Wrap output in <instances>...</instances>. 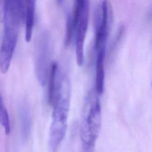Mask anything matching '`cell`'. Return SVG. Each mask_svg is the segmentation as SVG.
<instances>
[{
	"label": "cell",
	"instance_id": "1",
	"mask_svg": "<svg viewBox=\"0 0 152 152\" xmlns=\"http://www.w3.org/2000/svg\"><path fill=\"white\" fill-rule=\"evenodd\" d=\"M71 98V84L68 76L58 69L56 84L52 102L53 112L49 130V149L58 152L67 129V121Z\"/></svg>",
	"mask_w": 152,
	"mask_h": 152
},
{
	"label": "cell",
	"instance_id": "2",
	"mask_svg": "<svg viewBox=\"0 0 152 152\" xmlns=\"http://www.w3.org/2000/svg\"><path fill=\"white\" fill-rule=\"evenodd\" d=\"M23 16V0H4V34L0 46V71L2 74L10 66Z\"/></svg>",
	"mask_w": 152,
	"mask_h": 152
},
{
	"label": "cell",
	"instance_id": "3",
	"mask_svg": "<svg viewBox=\"0 0 152 152\" xmlns=\"http://www.w3.org/2000/svg\"><path fill=\"white\" fill-rule=\"evenodd\" d=\"M96 90L88 92L83 106L80 129L82 152H94L102 125L101 104Z\"/></svg>",
	"mask_w": 152,
	"mask_h": 152
},
{
	"label": "cell",
	"instance_id": "4",
	"mask_svg": "<svg viewBox=\"0 0 152 152\" xmlns=\"http://www.w3.org/2000/svg\"><path fill=\"white\" fill-rule=\"evenodd\" d=\"M112 18L110 0H100L96 18L95 49L106 47Z\"/></svg>",
	"mask_w": 152,
	"mask_h": 152
},
{
	"label": "cell",
	"instance_id": "5",
	"mask_svg": "<svg viewBox=\"0 0 152 152\" xmlns=\"http://www.w3.org/2000/svg\"><path fill=\"white\" fill-rule=\"evenodd\" d=\"M49 49L47 37H42L37 49L36 60V74L39 84L44 86L49 72Z\"/></svg>",
	"mask_w": 152,
	"mask_h": 152
},
{
	"label": "cell",
	"instance_id": "6",
	"mask_svg": "<svg viewBox=\"0 0 152 152\" xmlns=\"http://www.w3.org/2000/svg\"><path fill=\"white\" fill-rule=\"evenodd\" d=\"M88 4L80 16L75 33L76 61L79 66H81L84 62V45L88 27Z\"/></svg>",
	"mask_w": 152,
	"mask_h": 152
},
{
	"label": "cell",
	"instance_id": "7",
	"mask_svg": "<svg viewBox=\"0 0 152 152\" xmlns=\"http://www.w3.org/2000/svg\"><path fill=\"white\" fill-rule=\"evenodd\" d=\"M96 50V80L95 90L99 95L103 92L104 83V59L106 47L101 48Z\"/></svg>",
	"mask_w": 152,
	"mask_h": 152
},
{
	"label": "cell",
	"instance_id": "8",
	"mask_svg": "<svg viewBox=\"0 0 152 152\" xmlns=\"http://www.w3.org/2000/svg\"><path fill=\"white\" fill-rule=\"evenodd\" d=\"M36 0H26L25 9V24L26 42L31 40L34 21V14Z\"/></svg>",
	"mask_w": 152,
	"mask_h": 152
},
{
	"label": "cell",
	"instance_id": "9",
	"mask_svg": "<svg viewBox=\"0 0 152 152\" xmlns=\"http://www.w3.org/2000/svg\"><path fill=\"white\" fill-rule=\"evenodd\" d=\"M19 115L22 137L24 140H27L29 136L31 125V115L27 106L26 104H22L20 106Z\"/></svg>",
	"mask_w": 152,
	"mask_h": 152
},
{
	"label": "cell",
	"instance_id": "10",
	"mask_svg": "<svg viewBox=\"0 0 152 152\" xmlns=\"http://www.w3.org/2000/svg\"><path fill=\"white\" fill-rule=\"evenodd\" d=\"M0 124L2 126L5 133L8 135L11 131L10 121L8 111L4 103V101L0 93Z\"/></svg>",
	"mask_w": 152,
	"mask_h": 152
},
{
	"label": "cell",
	"instance_id": "11",
	"mask_svg": "<svg viewBox=\"0 0 152 152\" xmlns=\"http://www.w3.org/2000/svg\"><path fill=\"white\" fill-rule=\"evenodd\" d=\"M88 4V0H75L73 10L81 12Z\"/></svg>",
	"mask_w": 152,
	"mask_h": 152
},
{
	"label": "cell",
	"instance_id": "12",
	"mask_svg": "<svg viewBox=\"0 0 152 152\" xmlns=\"http://www.w3.org/2000/svg\"><path fill=\"white\" fill-rule=\"evenodd\" d=\"M56 2L58 3V4L59 5H61L63 2V0H56Z\"/></svg>",
	"mask_w": 152,
	"mask_h": 152
},
{
	"label": "cell",
	"instance_id": "13",
	"mask_svg": "<svg viewBox=\"0 0 152 152\" xmlns=\"http://www.w3.org/2000/svg\"><path fill=\"white\" fill-rule=\"evenodd\" d=\"M151 84H152V83H151Z\"/></svg>",
	"mask_w": 152,
	"mask_h": 152
}]
</instances>
